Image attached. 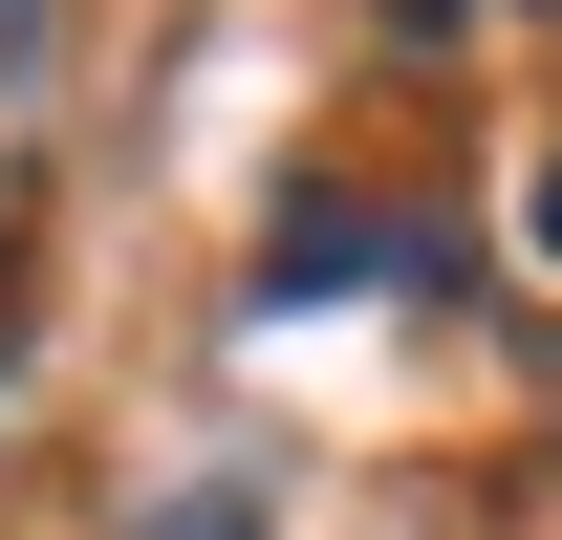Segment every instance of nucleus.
Segmentation results:
<instances>
[{
    "label": "nucleus",
    "instance_id": "obj_1",
    "mask_svg": "<svg viewBox=\"0 0 562 540\" xmlns=\"http://www.w3.org/2000/svg\"><path fill=\"white\" fill-rule=\"evenodd\" d=\"M260 281H281V303H325V281H390V238H368V216H303Z\"/></svg>",
    "mask_w": 562,
    "mask_h": 540
},
{
    "label": "nucleus",
    "instance_id": "obj_2",
    "mask_svg": "<svg viewBox=\"0 0 562 540\" xmlns=\"http://www.w3.org/2000/svg\"><path fill=\"white\" fill-rule=\"evenodd\" d=\"M541 260H562V151H541Z\"/></svg>",
    "mask_w": 562,
    "mask_h": 540
},
{
    "label": "nucleus",
    "instance_id": "obj_3",
    "mask_svg": "<svg viewBox=\"0 0 562 540\" xmlns=\"http://www.w3.org/2000/svg\"><path fill=\"white\" fill-rule=\"evenodd\" d=\"M390 22H454V0H390Z\"/></svg>",
    "mask_w": 562,
    "mask_h": 540
}]
</instances>
